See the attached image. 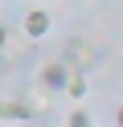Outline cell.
Returning <instances> with one entry per match:
<instances>
[{"mask_svg": "<svg viewBox=\"0 0 123 127\" xmlns=\"http://www.w3.org/2000/svg\"><path fill=\"white\" fill-rule=\"evenodd\" d=\"M70 127H94V123H90L86 111H74V115H70Z\"/></svg>", "mask_w": 123, "mask_h": 127, "instance_id": "8992f818", "label": "cell"}, {"mask_svg": "<svg viewBox=\"0 0 123 127\" xmlns=\"http://www.w3.org/2000/svg\"><path fill=\"white\" fill-rule=\"evenodd\" d=\"M4 45H8V33H4V25H0V49H4Z\"/></svg>", "mask_w": 123, "mask_h": 127, "instance_id": "52a82bcc", "label": "cell"}, {"mask_svg": "<svg viewBox=\"0 0 123 127\" xmlns=\"http://www.w3.org/2000/svg\"><path fill=\"white\" fill-rule=\"evenodd\" d=\"M115 123H119V127H123V107H119V115H115Z\"/></svg>", "mask_w": 123, "mask_h": 127, "instance_id": "ba28073f", "label": "cell"}, {"mask_svg": "<svg viewBox=\"0 0 123 127\" xmlns=\"http://www.w3.org/2000/svg\"><path fill=\"white\" fill-rule=\"evenodd\" d=\"M37 111L25 107V102H0V119H33Z\"/></svg>", "mask_w": 123, "mask_h": 127, "instance_id": "5b68a950", "label": "cell"}, {"mask_svg": "<svg viewBox=\"0 0 123 127\" xmlns=\"http://www.w3.org/2000/svg\"><path fill=\"white\" fill-rule=\"evenodd\" d=\"M66 78H70V66H66V62H49V66H41V82H45L49 90H62Z\"/></svg>", "mask_w": 123, "mask_h": 127, "instance_id": "7a4b0ae2", "label": "cell"}, {"mask_svg": "<svg viewBox=\"0 0 123 127\" xmlns=\"http://www.w3.org/2000/svg\"><path fill=\"white\" fill-rule=\"evenodd\" d=\"M62 62H66L70 70H90V66H94V49H90L86 41H70L66 53H62Z\"/></svg>", "mask_w": 123, "mask_h": 127, "instance_id": "6da1fadb", "label": "cell"}, {"mask_svg": "<svg viewBox=\"0 0 123 127\" xmlns=\"http://www.w3.org/2000/svg\"><path fill=\"white\" fill-rule=\"evenodd\" d=\"M25 33L37 41V37H45L49 33V12H41V8H33L29 17H25Z\"/></svg>", "mask_w": 123, "mask_h": 127, "instance_id": "3957f363", "label": "cell"}, {"mask_svg": "<svg viewBox=\"0 0 123 127\" xmlns=\"http://www.w3.org/2000/svg\"><path fill=\"white\" fill-rule=\"evenodd\" d=\"M66 94H70L74 102L82 98V94H86V78H82V70H70V78H66V86H62Z\"/></svg>", "mask_w": 123, "mask_h": 127, "instance_id": "277c9868", "label": "cell"}]
</instances>
